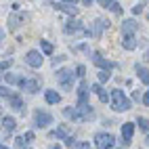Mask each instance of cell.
Instances as JSON below:
<instances>
[{"label":"cell","mask_w":149,"mask_h":149,"mask_svg":"<svg viewBox=\"0 0 149 149\" xmlns=\"http://www.w3.org/2000/svg\"><path fill=\"white\" fill-rule=\"evenodd\" d=\"M65 2H69V4H72V2H74V4H76V2H78V0H65Z\"/></svg>","instance_id":"39"},{"label":"cell","mask_w":149,"mask_h":149,"mask_svg":"<svg viewBox=\"0 0 149 149\" xmlns=\"http://www.w3.org/2000/svg\"><path fill=\"white\" fill-rule=\"evenodd\" d=\"M2 126H4V130H6V132H13L17 124H15V120H13L11 116H6V118H2Z\"/></svg>","instance_id":"17"},{"label":"cell","mask_w":149,"mask_h":149,"mask_svg":"<svg viewBox=\"0 0 149 149\" xmlns=\"http://www.w3.org/2000/svg\"><path fill=\"white\" fill-rule=\"evenodd\" d=\"M74 149H91V145H88V143H84V141H82V143H78V145H76Z\"/></svg>","instance_id":"31"},{"label":"cell","mask_w":149,"mask_h":149,"mask_svg":"<svg viewBox=\"0 0 149 149\" xmlns=\"http://www.w3.org/2000/svg\"><path fill=\"white\" fill-rule=\"evenodd\" d=\"M46 103H51V105H55V103H59L61 101V95H59L57 91H46Z\"/></svg>","instance_id":"16"},{"label":"cell","mask_w":149,"mask_h":149,"mask_svg":"<svg viewBox=\"0 0 149 149\" xmlns=\"http://www.w3.org/2000/svg\"><path fill=\"white\" fill-rule=\"evenodd\" d=\"M122 46L126 48V51H132V48L136 46V40H134V34H124V36H122Z\"/></svg>","instance_id":"12"},{"label":"cell","mask_w":149,"mask_h":149,"mask_svg":"<svg viewBox=\"0 0 149 149\" xmlns=\"http://www.w3.org/2000/svg\"><path fill=\"white\" fill-rule=\"evenodd\" d=\"M93 61L99 65V67H101V69H105V72H109V69H111V67H116L111 61H107V59H103V55L101 53H95L93 55Z\"/></svg>","instance_id":"7"},{"label":"cell","mask_w":149,"mask_h":149,"mask_svg":"<svg viewBox=\"0 0 149 149\" xmlns=\"http://www.w3.org/2000/svg\"><path fill=\"white\" fill-rule=\"evenodd\" d=\"M76 72H78L76 76H80V78H84V72H86V69H84V65H78V67H76Z\"/></svg>","instance_id":"30"},{"label":"cell","mask_w":149,"mask_h":149,"mask_svg":"<svg viewBox=\"0 0 149 149\" xmlns=\"http://www.w3.org/2000/svg\"><path fill=\"white\" fill-rule=\"evenodd\" d=\"M57 80L63 86V91H72L74 86V72L72 69H59L57 72Z\"/></svg>","instance_id":"2"},{"label":"cell","mask_w":149,"mask_h":149,"mask_svg":"<svg viewBox=\"0 0 149 149\" xmlns=\"http://www.w3.org/2000/svg\"><path fill=\"white\" fill-rule=\"evenodd\" d=\"M0 149H8V147H6V145H2V143H0Z\"/></svg>","instance_id":"40"},{"label":"cell","mask_w":149,"mask_h":149,"mask_svg":"<svg viewBox=\"0 0 149 149\" xmlns=\"http://www.w3.org/2000/svg\"><path fill=\"white\" fill-rule=\"evenodd\" d=\"M109 78H111V74H109V72H105V69H101V72H99V82H107Z\"/></svg>","instance_id":"25"},{"label":"cell","mask_w":149,"mask_h":149,"mask_svg":"<svg viewBox=\"0 0 149 149\" xmlns=\"http://www.w3.org/2000/svg\"><path fill=\"white\" fill-rule=\"evenodd\" d=\"M19 86H21L23 88V91H27V93H38V88H40V84H38V80H23L21 84H19Z\"/></svg>","instance_id":"11"},{"label":"cell","mask_w":149,"mask_h":149,"mask_svg":"<svg viewBox=\"0 0 149 149\" xmlns=\"http://www.w3.org/2000/svg\"><path fill=\"white\" fill-rule=\"evenodd\" d=\"M136 21H134V19H126V21L122 23V34H134L136 32Z\"/></svg>","instance_id":"13"},{"label":"cell","mask_w":149,"mask_h":149,"mask_svg":"<svg viewBox=\"0 0 149 149\" xmlns=\"http://www.w3.org/2000/svg\"><path fill=\"white\" fill-rule=\"evenodd\" d=\"M13 93L8 91V88H4V86H0V97H11Z\"/></svg>","instance_id":"28"},{"label":"cell","mask_w":149,"mask_h":149,"mask_svg":"<svg viewBox=\"0 0 149 149\" xmlns=\"http://www.w3.org/2000/svg\"><path fill=\"white\" fill-rule=\"evenodd\" d=\"M51 149H61V147H59V145H53V147H51Z\"/></svg>","instance_id":"42"},{"label":"cell","mask_w":149,"mask_h":149,"mask_svg":"<svg viewBox=\"0 0 149 149\" xmlns=\"http://www.w3.org/2000/svg\"><path fill=\"white\" fill-rule=\"evenodd\" d=\"M113 143H116V139H113V134H109V132H99V134H95V145H97V149H111Z\"/></svg>","instance_id":"3"},{"label":"cell","mask_w":149,"mask_h":149,"mask_svg":"<svg viewBox=\"0 0 149 149\" xmlns=\"http://www.w3.org/2000/svg\"><path fill=\"white\" fill-rule=\"evenodd\" d=\"M111 11H113V13H122V8H120V4H118V2H113V4H111Z\"/></svg>","instance_id":"33"},{"label":"cell","mask_w":149,"mask_h":149,"mask_svg":"<svg viewBox=\"0 0 149 149\" xmlns=\"http://www.w3.org/2000/svg\"><path fill=\"white\" fill-rule=\"evenodd\" d=\"M13 65V59H6V61H0V69H6Z\"/></svg>","instance_id":"27"},{"label":"cell","mask_w":149,"mask_h":149,"mask_svg":"<svg viewBox=\"0 0 149 149\" xmlns=\"http://www.w3.org/2000/svg\"><path fill=\"white\" fill-rule=\"evenodd\" d=\"M99 2H101V6H109V8H111L113 0H99Z\"/></svg>","instance_id":"32"},{"label":"cell","mask_w":149,"mask_h":149,"mask_svg":"<svg viewBox=\"0 0 149 149\" xmlns=\"http://www.w3.org/2000/svg\"><path fill=\"white\" fill-rule=\"evenodd\" d=\"M4 80H6L8 84H21V82H23V78H21V76H17V74H6V76H4Z\"/></svg>","instance_id":"19"},{"label":"cell","mask_w":149,"mask_h":149,"mask_svg":"<svg viewBox=\"0 0 149 149\" xmlns=\"http://www.w3.org/2000/svg\"><path fill=\"white\" fill-rule=\"evenodd\" d=\"M139 124H141L143 130H149V120H145V118H139Z\"/></svg>","instance_id":"26"},{"label":"cell","mask_w":149,"mask_h":149,"mask_svg":"<svg viewBox=\"0 0 149 149\" xmlns=\"http://www.w3.org/2000/svg\"><path fill=\"white\" fill-rule=\"evenodd\" d=\"M65 32H67V34H86V32H84V27L80 25V21H67Z\"/></svg>","instance_id":"10"},{"label":"cell","mask_w":149,"mask_h":149,"mask_svg":"<svg viewBox=\"0 0 149 149\" xmlns=\"http://www.w3.org/2000/svg\"><path fill=\"white\" fill-rule=\"evenodd\" d=\"M141 11H143V6H141V4H139V6H134V8H132V13H134V15H139V13H141Z\"/></svg>","instance_id":"36"},{"label":"cell","mask_w":149,"mask_h":149,"mask_svg":"<svg viewBox=\"0 0 149 149\" xmlns=\"http://www.w3.org/2000/svg\"><path fill=\"white\" fill-rule=\"evenodd\" d=\"M25 141H27V143L34 141V132H25Z\"/></svg>","instance_id":"35"},{"label":"cell","mask_w":149,"mask_h":149,"mask_svg":"<svg viewBox=\"0 0 149 149\" xmlns=\"http://www.w3.org/2000/svg\"><path fill=\"white\" fill-rule=\"evenodd\" d=\"M34 124L38 128H46L48 124H53V116L48 111H40V109H38V111L34 113Z\"/></svg>","instance_id":"4"},{"label":"cell","mask_w":149,"mask_h":149,"mask_svg":"<svg viewBox=\"0 0 149 149\" xmlns=\"http://www.w3.org/2000/svg\"><path fill=\"white\" fill-rule=\"evenodd\" d=\"M51 136H55V139H63V141H65V139H67V126H61V128H57V130H55Z\"/></svg>","instance_id":"22"},{"label":"cell","mask_w":149,"mask_h":149,"mask_svg":"<svg viewBox=\"0 0 149 149\" xmlns=\"http://www.w3.org/2000/svg\"><path fill=\"white\" fill-rule=\"evenodd\" d=\"M132 132H134V124L132 122H126L122 126V143L124 145H128V143L132 141Z\"/></svg>","instance_id":"6"},{"label":"cell","mask_w":149,"mask_h":149,"mask_svg":"<svg viewBox=\"0 0 149 149\" xmlns=\"http://www.w3.org/2000/svg\"><path fill=\"white\" fill-rule=\"evenodd\" d=\"M40 46H42V53H44V55H51V53H53V44H51V42L42 40V42H40Z\"/></svg>","instance_id":"23"},{"label":"cell","mask_w":149,"mask_h":149,"mask_svg":"<svg viewBox=\"0 0 149 149\" xmlns=\"http://www.w3.org/2000/svg\"><path fill=\"white\" fill-rule=\"evenodd\" d=\"M65 145H67V147H76L78 143L74 141V136H67V139H65Z\"/></svg>","instance_id":"29"},{"label":"cell","mask_w":149,"mask_h":149,"mask_svg":"<svg viewBox=\"0 0 149 149\" xmlns=\"http://www.w3.org/2000/svg\"><path fill=\"white\" fill-rule=\"evenodd\" d=\"M59 8H61V11H65V13H69V15H76L78 13V8L76 6H72L69 2H61V4H57Z\"/></svg>","instance_id":"20"},{"label":"cell","mask_w":149,"mask_h":149,"mask_svg":"<svg viewBox=\"0 0 149 149\" xmlns=\"http://www.w3.org/2000/svg\"><path fill=\"white\" fill-rule=\"evenodd\" d=\"M25 63H27L29 67H40V65H42V55L38 53V51H29V53L25 55Z\"/></svg>","instance_id":"5"},{"label":"cell","mask_w":149,"mask_h":149,"mask_svg":"<svg viewBox=\"0 0 149 149\" xmlns=\"http://www.w3.org/2000/svg\"><path fill=\"white\" fill-rule=\"evenodd\" d=\"M143 103H145V105H147V107H149V91H147V93H145V95H143Z\"/></svg>","instance_id":"34"},{"label":"cell","mask_w":149,"mask_h":149,"mask_svg":"<svg viewBox=\"0 0 149 149\" xmlns=\"http://www.w3.org/2000/svg\"><path fill=\"white\" fill-rule=\"evenodd\" d=\"M111 107L116 111H126V109H130V101H128V97L120 91V88H113L111 91Z\"/></svg>","instance_id":"1"},{"label":"cell","mask_w":149,"mask_h":149,"mask_svg":"<svg viewBox=\"0 0 149 149\" xmlns=\"http://www.w3.org/2000/svg\"><path fill=\"white\" fill-rule=\"evenodd\" d=\"M23 19H25V17H21V15H11V19H8V23H11V29H17L19 23H21Z\"/></svg>","instance_id":"21"},{"label":"cell","mask_w":149,"mask_h":149,"mask_svg":"<svg viewBox=\"0 0 149 149\" xmlns=\"http://www.w3.org/2000/svg\"><path fill=\"white\" fill-rule=\"evenodd\" d=\"M61 61H63V57H55V59H53V65H57V63H61Z\"/></svg>","instance_id":"37"},{"label":"cell","mask_w":149,"mask_h":149,"mask_svg":"<svg viewBox=\"0 0 149 149\" xmlns=\"http://www.w3.org/2000/svg\"><path fill=\"white\" fill-rule=\"evenodd\" d=\"M15 147H17V149H29V147H27V141H23V136H19L17 141H15Z\"/></svg>","instance_id":"24"},{"label":"cell","mask_w":149,"mask_h":149,"mask_svg":"<svg viewBox=\"0 0 149 149\" xmlns=\"http://www.w3.org/2000/svg\"><path fill=\"white\" fill-rule=\"evenodd\" d=\"M8 99H11V105H13V109H17V111L25 113V103H23V101H21V99H19L17 95H11Z\"/></svg>","instance_id":"14"},{"label":"cell","mask_w":149,"mask_h":149,"mask_svg":"<svg viewBox=\"0 0 149 149\" xmlns=\"http://www.w3.org/2000/svg\"><path fill=\"white\" fill-rule=\"evenodd\" d=\"M107 25H109L107 21H103V19H97V21L93 23V32H91V34H93L95 38H101V34H103V29H105Z\"/></svg>","instance_id":"8"},{"label":"cell","mask_w":149,"mask_h":149,"mask_svg":"<svg viewBox=\"0 0 149 149\" xmlns=\"http://www.w3.org/2000/svg\"><path fill=\"white\" fill-rule=\"evenodd\" d=\"M91 91H93L99 99H101L103 103H107V93H105V88H103L101 84H93V86H91Z\"/></svg>","instance_id":"15"},{"label":"cell","mask_w":149,"mask_h":149,"mask_svg":"<svg viewBox=\"0 0 149 149\" xmlns=\"http://www.w3.org/2000/svg\"><path fill=\"white\" fill-rule=\"evenodd\" d=\"M136 74H139V78H141V82L149 84V72H147L145 67H141V65H136Z\"/></svg>","instance_id":"18"},{"label":"cell","mask_w":149,"mask_h":149,"mask_svg":"<svg viewBox=\"0 0 149 149\" xmlns=\"http://www.w3.org/2000/svg\"><path fill=\"white\" fill-rule=\"evenodd\" d=\"M86 97H88V84L82 80L80 88H78V105H86Z\"/></svg>","instance_id":"9"},{"label":"cell","mask_w":149,"mask_h":149,"mask_svg":"<svg viewBox=\"0 0 149 149\" xmlns=\"http://www.w3.org/2000/svg\"><path fill=\"white\" fill-rule=\"evenodd\" d=\"M82 2H84L86 6H91V4H93V0H82Z\"/></svg>","instance_id":"38"},{"label":"cell","mask_w":149,"mask_h":149,"mask_svg":"<svg viewBox=\"0 0 149 149\" xmlns=\"http://www.w3.org/2000/svg\"><path fill=\"white\" fill-rule=\"evenodd\" d=\"M2 36H4V34H2V29H0V42H2Z\"/></svg>","instance_id":"41"}]
</instances>
